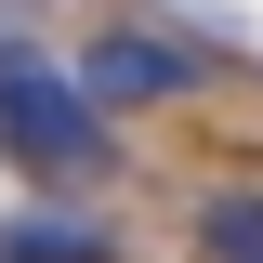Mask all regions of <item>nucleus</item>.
<instances>
[{"label": "nucleus", "instance_id": "f257e3e1", "mask_svg": "<svg viewBox=\"0 0 263 263\" xmlns=\"http://www.w3.org/2000/svg\"><path fill=\"white\" fill-rule=\"evenodd\" d=\"M0 158H27L40 184H92L105 158H119V132H105V105L66 79L40 40H0Z\"/></svg>", "mask_w": 263, "mask_h": 263}, {"label": "nucleus", "instance_id": "f03ea898", "mask_svg": "<svg viewBox=\"0 0 263 263\" xmlns=\"http://www.w3.org/2000/svg\"><path fill=\"white\" fill-rule=\"evenodd\" d=\"M224 79V40H184V27H105L92 66H79V92L119 119V105H184Z\"/></svg>", "mask_w": 263, "mask_h": 263}, {"label": "nucleus", "instance_id": "7ed1b4c3", "mask_svg": "<svg viewBox=\"0 0 263 263\" xmlns=\"http://www.w3.org/2000/svg\"><path fill=\"white\" fill-rule=\"evenodd\" d=\"M0 263H119V237L92 211H13L0 224Z\"/></svg>", "mask_w": 263, "mask_h": 263}]
</instances>
